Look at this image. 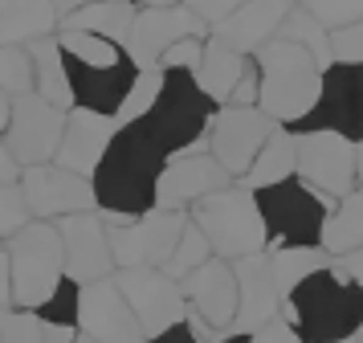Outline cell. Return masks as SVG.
Returning a JSON list of instances; mask_svg holds the SVG:
<instances>
[{
  "instance_id": "cell-4",
  "label": "cell",
  "mask_w": 363,
  "mask_h": 343,
  "mask_svg": "<svg viewBox=\"0 0 363 343\" xmlns=\"http://www.w3.org/2000/svg\"><path fill=\"white\" fill-rule=\"evenodd\" d=\"M257 65V111L269 114L278 127H290L318 102L323 65L294 41H265L253 53Z\"/></svg>"
},
{
  "instance_id": "cell-40",
  "label": "cell",
  "mask_w": 363,
  "mask_h": 343,
  "mask_svg": "<svg viewBox=\"0 0 363 343\" xmlns=\"http://www.w3.org/2000/svg\"><path fill=\"white\" fill-rule=\"evenodd\" d=\"M330 62H363V16L330 33Z\"/></svg>"
},
{
  "instance_id": "cell-46",
  "label": "cell",
  "mask_w": 363,
  "mask_h": 343,
  "mask_svg": "<svg viewBox=\"0 0 363 343\" xmlns=\"http://www.w3.org/2000/svg\"><path fill=\"white\" fill-rule=\"evenodd\" d=\"M330 266L363 282V245H355V249H351V254H343V258H330Z\"/></svg>"
},
{
  "instance_id": "cell-52",
  "label": "cell",
  "mask_w": 363,
  "mask_h": 343,
  "mask_svg": "<svg viewBox=\"0 0 363 343\" xmlns=\"http://www.w3.org/2000/svg\"><path fill=\"white\" fill-rule=\"evenodd\" d=\"M9 107H13V98L0 94V131H4V123H9Z\"/></svg>"
},
{
  "instance_id": "cell-18",
  "label": "cell",
  "mask_w": 363,
  "mask_h": 343,
  "mask_svg": "<svg viewBox=\"0 0 363 343\" xmlns=\"http://www.w3.org/2000/svg\"><path fill=\"white\" fill-rule=\"evenodd\" d=\"M78 331L94 343H139L143 327L135 319V310L127 307L123 290L115 286V274L86 282L82 303H78Z\"/></svg>"
},
{
  "instance_id": "cell-29",
  "label": "cell",
  "mask_w": 363,
  "mask_h": 343,
  "mask_svg": "<svg viewBox=\"0 0 363 343\" xmlns=\"http://www.w3.org/2000/svg\"><path fill=\"white\" fill-rule=\"evenodd\" d=\"M318 245L327 249L330 258H343V254H351L355 245H363V192L359 188L339 196V200L330 205Z\"/></svg>"
},
{
  "instance_id": "cell-6",
  "label": "cell",
  "mask_w": 363,
  "mask_h": 343,
  "mask_svg": "<svg viewBox=\"0 0 363 343\" xmlns=\"http://www.w3.org/2000/svg\"><path fill=\"white\" fill-rule=\"evenodd\" d=\"M213 119H216V102L196 86V78L184 74V70H167L160 98L147 111V127L167 151V160L184 156V151H208Z\"/></svg>"
},
{
  "instance_id": "cell-47",
  "label": "cell",
  "mask_w": 363,
  "mask_h": 343,
  "mask_svg": "<svg viewBox=\"0 0 363 343\" xmlns=\"http://www.w3.org/2000/svg\"><path fill=\"white\" fill-rule=\"evenodd\" d=\"M17 180H21V163L13 160V151L0 139V184H17Z\"/></svg>"
},
{
  "instance_id": "cell-21",
  "label": "cell",
  "mask_w": 363,
  "mask_h": 343,
  "mask_svg": "<svg viewBox=\"0 0 363 343\" xmlns=\"http://www.w3.org/2000/svg\"><path fill=\"white\" fill-rule=\"evenodd\" d=\"M184 298H188V315H196L200 323H208L216 335H229L233 319H237V278H233V261L213 258L200 270L180 282Z\"/></svg>"
},
{
  "instance_id": "cell-7",
  "label": "cell",
  "mask_w": 363,
  "mask_h": 343,
  "mask_svg": "<svg viewBox=\"0 0 363 343\" xmlns=\"http://www.w3.org/2000/svg\"><path fill=\"white\" fill-rule=\"evenodd\" d=\"M4 249H9V266H13V307L41 310V303L50 298L53 286L66 274L57 225L53 221H29L4 241Z\"/></svg>"
},
{
  "instance_id": "cell-50",
  "label": "cell",
  "mask_w": 363,
  "mask_h": 343,
  "mask_svg": "<svg viewBox=\"0 0 363 343\" xmlns=\"http://www.w3.org/2000/svg\"><path fill=\"white\" fill-rule=\"evenodd\" d=\"M135 9H176V4H184V0H131Z\"/></svg>"
},
{
  "instance_id": "cell-37",
  "label": "cell",
  "mask_w": 363,
  "mask_h": 343,
  "mask_svg": "<svg viewBox=\"0 0 363 343\" xmlns=\"http://www.w3.org/2000/svg\"><path fill=\"white\" fill-rule=\"evenodd\" d=\"M0 343H45L37 310H17V307L0 310Z\"/></svg>"
},
{
  "instance_id": "cell-22",
  "label": "cell",
  "mask_w": 363,
  "mask_h": 343,
  "mask_svg": "<svg viewBox=\"0 0 363 343\" xmlns=\"http://www.w3.org/2000/svg\"><path fill=\"white\" fill-rule=\"evenodd\" d=\"M115 114H99V111H82V107H69L66 111V131H62V143L53 163H62L78 176H90L99 160L106 156V147L115 139Z\"/></svg>"
},
{
  "instance_id": "cell-24",
  "label": "cell",
  "mask_w": 363,
  "mask_h": 343,
  "mask_svg": "<svg viewBox=\"0 0 363 343\" xmlns=\"http://www.w3.org/2000/svg\"><path fill=\"white\" fill-rule=\"evenodd\" d=\"M249 65H253L249 53H237L233 45L216 41L213 33H208V37H204V53H200V65H196L192 78H196V86L213 98L216 107H225L229 94H233V86H237V78L245 74Z\"/></svg>"
},
{
  "instance_id": "cell-31",
  "label": "cell",
  "mask_w": 363,
  "mask_h": 343,
  "mask_svg": "<svg viewBox=\"0 0 363 343\" xmlns=\"http://www.w3.org/2000/svg\"><path fill=\"white\" fill-rule=\"evenodd\" d=\"M274 37H278V41H294V45H302L306 53H314V62L323 65V70L330 65V33L323 29L298 0L290 4V13H286V21L278 25Z\"/></svg>"
},
{
  "instance_id": "cell-51",
  "label": "cell",
  "mask_w": 363,
  "mask_h": 343,
  "mask_svg": "<svg viewBox=\"0 0 363 343\" xmlns=\"http://www.w3.org/2000/svg\"><path fill=\"white\" fill-rule=\"evenodd\" d=\"M355 188L363 192V143H355Z\"/></svg>"
},
{
  "instance_id": "cell-33",
  "label": "cell",
  "mask_w": 363,
  "mask_h": 343,
  "mask_svg": "<svg viewBox=\"0 0 363 343\" xmlns=\"http://www.w3.org/2000/svg\"><path fill=\"white\" fill-rule=\"evenodd\" d=\"M0 94H33V58L25 45H0Z\"/></svg>"
},
{
  "instance_id": "cell-35",
  "label": "cell",
  "mask_w": 363,
  "mask_h": 343,
  "mask_svg": "<svg viewBox=\"0 0 363 343\" xmlns=\"http://www.w3.org/2000/svg\"><path fill=\"white\" fill-rule=\"evenodd\" d=\"M78 303H82V286H78L74 278L62 274V282L53 286V294L41 303L37 319H41V323H53V327H74V331H78Z\"/></svg>"
},
{
  "instance_id": "cell-17",
  "label": "cell",
  "mask_w": 363,
  "mask_h": 343,
  "mask_svg": "<svg viewBox=\"0 0 363 343\" xmlns=\"http://www.w3.org/2000/svg\"><path fill=\"white\" fill-rule=\"evenodd\" d=\"M180 37H208V25L184 4H176V9H139L123 49L135 62V70H155L164 49H172Z\"/></svg>"
},
{
  "instance_id": "cell-32",
  "label": "cell",
  "mask_w": 363,
  "mask_h": 343,
  "mask_svg": "<svg viewBox=\"0 0 363 343\" xmlns=\"http://www.w3.org/2000/svg\"><path fill=\"white\" fill-rule=\"evenodd\" d=\"M204 261H213V245H208V237H204V233L192 225V217H188V225L180 229V241L172 249V258L164 261V274L184 282V278L192 274V270H200Z\"/></svg>"
},
{
  "instance_id": "cell-57",
  "label": "cell",
  "mask_w": 363,
  "mask_h": 343,
  "mask_svg": "<svg viewBox=\"0 0 363 343\" xmlns=\"http://www.w3.org/2000/svg\"><path fill=\"white\" fill-rule=\"evenodd\" d=\"M0 245H4V241H0Z\"/></svg>"
},
{
  "instance_id": "cell-27",
  "label": "cell",
  "mask_w": 363,
  "mask_h": 343,
  "mask_svg": "<svg viewBox=\"0 0 363 343\" xmlns=\"http://www.w3.org/2000/svg\"><path fill=\"white\" fill-rule=\"evenodd\" d=\"M294 168H298V139L286 127H274V135L262 143V151L253 156L249 172L237 180V184H245L249 192H257V188H269V184L290 180Z\"/></svg>"
},
{
  "instance_id": "cell-9",
  "label": "cell",
  "mask_w": 363,
  "mask_h": 343,
  "mask_svg": "<svg viewBox=\"0 0 363 343\" xmlns=\"http://www.w3.org/2000/svg\"><path fill=\"white\" fill-rule=\"evenodd\" d=\"M286 131H335L351 143H363V62H330L323 70L318 102Z\"/></svg>"
},
{
  "instance_id": "cell-41",
  "label": "cell",
  "mask_w": 363,
  "mask_h": 343,
  "mask_svg": "<svg viewBox=\"0 0 363 343\" xmlns=\"http://www.w3.org/2000/svg\"><path fill=\"white\" fill-rule=\"evenodd\" d=\"M249 343H306V339L290 327L286 315H274L269 323H262L257 331H249Z\"/></svg>"
},
{
  "instance_id": "cell-1",
  "label": "cell",
  "mask_w": 363,
  "mask_h": 343,
  "mask_svg": "<svg viewBox=\"0 0 363 343\" xmlns=\"http://www.w3.org/2000/svg\"><path fill=\"white\" fill-rule=\"evenodd\" d=\"M164 163H167V151L151 135L147 119L123 123L115 131L111 147H106V156L99 160V168L90 172L102 221L123 225V221L155 209V180L164 172Z\"/></svg>"
},
{
  "instance_id": "cell-56",
  "label": "cell",
  "mask_w": 363,
  "mask_h": 343,
  "mask_svg": "<svg viewBox=\"0 0 363 343\" xmlns=\"http://www.w3.org/2000/svg\"><path fill=\"white\" fill-rule=\"evenodd\" d=\"M355 343H363V327H359V331H355Z\"/></svg>"
},
{
  "instance_id": "cell-23",
  "label": "cell",
  "mask_w": 363,
  "mask_h": 343,
  "mask_svg": "<svg viewBox=\"0 0 363 343\" xmlns=\"http://www.w3.org/2000/svg\"><path fill=\"white\" fill-rule=\"evenodd\" d=\"M290 4H294V0H245L237 13H229L225 21H216L208 33H213L216 41L233 45L237 53H249V58H253L265 41H274V33H278V25L286 21Z\"/></svg>"
},
{
  "instance_id": "cell-45",
  "label": "cell",
  "mask_w": 363,
  "mask_h": 343,
  "mask_svg": "<svg viewBox=\"0 0 363 343\" xmlns=\"http://www.w3.org/2000/svg\"><path fill=\"white\" fill-rule=\"evenodd\" d=\"M13 307V266H9V249L0 245V310Z\"/></svg>"
},
{
  "instance_id": "cell-42",
  "label": "cell",
  "mask_w": 363,
  "mask_h": 343,
  "mask_svg": "<svg viewBox=\"0 0 363 343\" xmlns=\"http://www.w3.org/2000/svg\"><path fill=\"white\" fill-rule=\"evenodd\" d=\"M241 4H245V0H184V9H192L208 29H213L216 21H225L229 13H237Z\"/></svg>"
},
{
  "instance_id": "cell-44",
  "label": "cell",
  "mask_w": 363,
  "mask_h": 343,
  "mask_svg": "<svg viewBox=\"0 0 363 343\" xmlns=\"http://www.w3.org/2000/svg\"><path fill=\"white\" fill-rule=\"evenodd\" d=\"M139 343H200L196 335H192V327H188V319L176 327H167V331H160V335H147V339H139Z\"/></svg>"
},
{
  "instance_id": "cell-8",
  "label": "cell",
  "mask_w": 363,
  "mask_h": 343,
  "mask_svg": "<svg viewBox=\"0 0 363 343\" xmlns=\"http://www.w3.org/2000/svg\"><path fill=\"white\" fill-rule=\"evenodd\" d=\"M257 212H262V225L269 245L265 249H286V245H318L323 237V221L330 212V196L314 192L311 184H302L298 176L257 188Z\"/></svg>"
},
{
  "instance_id": "cell-15",
  "label": "cell",
  "mask_w": 363,
  "mask_h": 343,
  "mask_svg": "<svg viewBox=\"0 0 363 343\" xmlns=\"http://www.w3.org/2000/svg\"><path fill=\"white\" fill-rule=\"evenodd\" d=\"M274 119L262 114L257 107H220L208 131V156H213L233 180H241L249 172L253 156L262 151V143L274 135Z\"/></svg>"
},
{
  "instance_id": "cell-36",
  "label": "cell",
  "mask_w": 363,
  "mask_h": 343,
  "mask_svg": "<svg viewBox=\"0 0 363 343\" xmlns=\"http://www.w3.org/2000/svg\"><path fill=\"white\" fill-rule=\"evenodd\" d=\"M298 4H302L327 33L343 29V25H351V21L363 16V0H298Z\"/></svg>"
},
{
  "instance_id": "cell-20",
  "label": "cell",
  "mask_w": 363,
  "mask_h": 343,
  "mask_svg": "<svg viewBox=\"0 0 363 343\" xmlns=\"http://www.w3.org/2000/svg\"><path fill=\"white\" fill-rule=\"evenodd\" d=\"M233 278H237V319H233L229 335H249L262 323H269L274 315H281V290L265 249L233 261Z\"/></svg>"
},
{
  "instance_id": "cell-19",
  "label": "cell",
  "mask_w": 363,
  "mask_h": 343,
  "mask_svg": "<svg viewBox=\"0 0 363 343\" xmlns=\"http://www.w3.org/2000/svg\"><path fill=\"white\" fill-rule=\"evenodd\" d=\"M233 176L208 151H184L172 156L164 163V172L155 180V209H172V212H188V205H196L200 196L229 188Z\"/></svg>"
},
{
  "instance_id": "cell-30",
  "label": "cell",
  "mask_w": 363,
  "mask_h": 343,
  "mask_svg": "<svg viewBox=\"0 0 363 343\" xmlns=\"http://www.w3.org/2000/svg\"><path fill=\"white\" fill-rule=\"evenodd\" d=\"M265 254H269V261H274V278H278L281 298L294 290L306 274L330 266V254L323 249V245H286V249H265Z\"/></svg>"
},
{
  "instance_id": "cell-34",
  "label": "cell",
  "mask_w": 363,
  "mask_h": 343,
  "mask_svg": "<svg viewBox=\"0 0 363 343\" xmlns=\"http://www.w3.org/2000/svg\"><path fill=\"white\" fill-rule=\"evenodd\" d=\"M160 86H164V70H139L131 82V90L123 98V107L115 111V123H135V119H147V111L155 107V98H160Z\"/></svg>"
},
{
  "instance_id": "cell-14",
  "label": "cell",
  "mask_w": 363,
  "mask_h": 343,
  "mask_svg": "<svg viewBox=\"0 0 363 343\" xmlns=\"http://www.w3.org/2000/svg\"><path fill=\"white\" fill-rule=\"evenodd\" d=\"M115 286L123 290L127 307L135 310V319L143 327V339L188 319V298H184L180 282L167 278L164 270H143V266L139 270H115Z\"/></svg>"
},
{
  "instance_id": "cell-10",
  "label": "cell",
  "mask_w": 363,
  "mask_h": 343,
  "mask_svg": "<svg viewBox=\"0 0 363 343\" xmlns=\"http://www.w3.org/2000/svg\"><path fill=\"white\" fill-rule=\"evenodd\" d=\"M184 225H188V212H172V209H151L143 217L123 221V225H106L115 266L118 270H139V266L143 270H164Z\"/></svg>"
},
{
  "instance_id": "cell-25",
  "label": "cell",
  "mask_w": 363,
  "mask_h": 343,
  "mask_svg": "<svg viewBox=\"0 0 363 343\" xmlns=\"http://www.w3.org/2000/svg\"><path fill=\"white\" fill-rule=\"evenodd\" d=\"M62 16L53 0H0V45H29L37 37H53Z\"/></svg>"
},
{
  "instance_id": "cell-48",
  "label": "cell",
  "mask_w": 363,
  "mask_h": 343,
  "mask_svg": "<svg viewBox=\"0 0 363 343\" xmlns=\"http://www.w3.org/2000/svg\"><path fill=\"white\" fill-rule=\"evenodd\" d=\"M41 339H45V343H74V339H78V331H74V327L41 323Z\"/></svg>"
},
{
  "instance_id": "cell-38",
  "label": "cell",
  "mask_w": 363,
  "mask_h": 343,
  "mask_svg": "<svg viewBox=\"0 0 363 343\" xmlns=\"http://www.w3.org/2000/svg\"><path fill=\"white\" fill-rule=\"evenodd\" d=\"M33 217L25 209V196H21V184H0V241H9L21 225H29Z\"/></svg>"
},
{
  "instance_id": "cell-5",
  "label": "cell",
  "mask_w": 363,
  "mask_h": 343,
  "mask_svg": "<svg viewBox=\"0 0 363 343\" xmlns=\"http://www.w3.org/2000/svg\"><path fill=\"white\" fill-rule=\"evenodd\" d=\"M188 217L208 237L213 258L237 261V258H249V254H262L269 245L262 212H257V196L237 180L229 188H216V192L200 196L196 205H188Z\"/></svg>"
},
{
  "instance_id": "cell-3",
  "label": "cell",
  "mask_w": 363,
  "mask_h": 343,
  "mask_svg": "<svg viewBox=\"0 0 363 343\" xmlns=\"http://www.w3.org/2000/svg\"><path fill=\"white\" fill-rule=\"evenodd\" d=\"M57 45H62V58H66L74 107L115 114L123 107L127 90H131L135 74H139L135 62L127 58V49L82 29H57Z\"/></svg>"
},
{
  "instance_id": "cell-2",
  "label": "cell",
  "mask_w": 363,
  "mask_h": 343,
  "mask_svg": "<svg viewBox=\"0 0 363 343\" xmlns=\"http://www.w3.org/2000/svg\"><path fill=\"white\" fill-rule=\"evenodd\" d=\"M281 310L306 343H335L363 327V282L323 266L281 298Z\"/></svg>"
},
{
  "instance_id": "cell-28",
  "label": "cell",
  "mask_w": 363,
  "mask_h": 343,
  "mask_svg": "<svg viewBox=\"0 0 363 343\" xmlns=\"http://www.w3.org/2000/svg\"><path fill=\"white\" fill-rule=\"evenodd\" d=\"M135 13H139V9H135L131 0H99V4H86L78 13L62 16L57 29H82V33H94V37H106V41H115V45H127Z\"/></svg>"
},
{
  "instance_id": "cell-54",
  "label": "cell",
  "mask_w": 363,
  "mask_h": 343,
  "mask_svg": "<svg viewBox=\"0 0 363 343\" xmlns=\"http://www.w3.org/2000/svg\"><path fill=\"white\" fill-rule=\"evenodd\" d=\"M74 343H94V339H86V335H82V331H78V339H74Z\"/></svg>"
},
{
  "instance_id": "cell-43",
  "label": "cell",
  "mask_w": 363,
  "mask_h": 343,
  "mask_svg": "<svg viewBox=\"0 0 363 343\" xmlns=\"http://www.w3.org/2000/svg\"><path fill=\"white\" fill-rule=\"evenodd\" d=\"M225 107H257V65H249L245 74L237 78V86H233V94Z\"/></svg>"
},
{
  "instance_id": "cell-11",
  "label": "cell",
  "mask_w": 363,
  "mask_h": 343,
  "mask_svg": "<svg viewBox=\"0 0 363 343\" xmlns=\"http://www.w3.org/2000/svg\"><path fill=\"white\" fill-rule=\"evenodd\" d=\"M21 196H25V209L33 221H62L74 212H94V184L90 176H78L62 163H33V168H21Z\"/></svg>"
},
{
  "instance_id": "cell-12",
  "label": "cell",
  "mask_w": 363,
  "mask_h": 343,
  "mask_svg": "<svg viewBox=\"0 0 363 343\" xmlns=\"http://www.w3.org/2000/svg\"><path fill=\"white\" fill-rule=\"evenodd\" d=\"M62 131H66V111L62 107H50L45 98L25 94V98H13L0 139H4V147L13 151V160L21 168H33V163H53Z\"/></svg>"
},
{
  "instance_id": "cell-49",
  "label": "cell",
  "mask_w": 363,
  "mask_h": 343,
  "mask_svg": "<svg viewBox=\"0 0 363 343\" xmlns=\"http://www.w3.org/2000/svg\"><path fill=\"white\" fill-rule=\"evenodd\" d=\"M86 4H99V0H53V9H57V16L78 13V9H86Z\"/></svg>"
},
{
  "instance_id": "cell-13",
  "label": "cell",
  "mask_w": 363,
  "mask_h": 343,
  "mask_svg": "<svg viewBox=\"0 0 363 343\" xmlns=\"http://www.w3.org/2000/svg\"><path fill=\"white\" fill-rule=\"evenodd\" d=\"M298 139V168L294 176L311 184L314 192L339 196L355 192V143L335 135V131H302Z\"/></svg>"
},
{
  "instance_id": "cell-39",
  "label": "cell",
  "mask_w": 363,
  "mask_h": 343,
  "mask_svg": "<svg viewBox=\"0 0 363 343\" xmlns=\"http://www.w3.org/2000/svg\"><path fill=\"white\" fill-rule=\"evenodd\" d=\"M200 53H204V37H180L172 49H164V58H160V65L155 70H184V74H196L200 65Z\"/></svg>"
},
{
  "instance_id": "cell-53",
  "label": "cell",
  "mask_w": 363,
  "mask_h": 343,
  "mask_svg": "<svg viewBox=\"0 0 363 343\" xmlns=\"http://www.w3.org/2000/svg\"><path fill=\"white\" fill-rule=\"evenodd\" d=\"M216 343H249V335H220Z\"/></svg>"
},
{
  "instance_id": "cell-16",
  "label": "cell",
  "mask_w": 363,
  "mask_h": 343,
  "mask_svg": "<svg viewBox=\"0 0 363 343\" xmlns=\"http://www.w3.org/2000/svg\"><path fill=\"white\" fill-rule=\"evenodd\" d=\"M57 237H62V258H66V278H74L78 286L111 278L118 270L115 254H111V237H106V221L94 212H74L53 221Z\"/></svg>"
},
{
  "instance_id": "cell-26",
  "label": "cell",
  "mask_w": 363,
  "mask_h": 343,
  "mask_svg": "<svg viewBox=\"0 0 363 343\" xmlns=\"http://www.w3.org/2000/svg\"><path fill=\"white\" fill-rule=\"evenodd\" d=\"M25 49H29V58H33V94L45 98L50 107L69 111V107H74V94H69L66 58H62V45H57V33H53V37H37V41H29Z\"/></svg>"
},
{
  "instance_id": "cell-55",
  "label": "cell",
  "mask_w": 363,
  "mask_h": 343,
  "mask_svg": "<svg viewBox=\"0 0 363 343\" xmlns=\"http://www.w3.org/2000/svg\"><path fill=\"white\" fill-rule=\"evenodd\" d=\"M335 343H355V335H347V339H335Z\"/></svg>"
}]
</instances>
